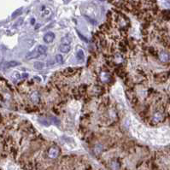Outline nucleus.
I'll return each instance as SVG.
<instances>
[{
	"instance_id": "9b49d317",
	"label": "nucleus",
	"mask_w": 170,
	"mask_h": 170,
	"mask_svg": "<svg viewBox=\"0 0 170 170\" xmlns=\"http://www.w3.org/2000/svg\"><path fill=\"white\" fill-rule=\"evenodd\" d=\"M40 55L36 51V50H34V51H33V52H31V53H29L27 56V59H33V58H36V57H39Z\"/></svg>"
},
{
	"instance_id": "0eeeda50",
	"label": "nucleus",
	"mask_w": 170,
	"mask_h": 170,
	"mask_svg": "<svg viewBox=\"0 0 170 170\" xmlns=\"http://www.w3.org/2000/svg\"><path fill=\"white\" fill-rule=\"evenodd\" d=\"M159 58H160V60H161L162 62H163V63L169 62V55H168L165 51H163V52H161V53L159 54Z\"/></svg>"
},
{
	"instance_id": "7ed1b4c3",
	"label": "nucleus",
	"mask_w": 170,
	"mask_h": 170,
	"mask_svg": "<svg viewBox=\"0 0 170 170\" xmlns=\"http://www.w3.org/2000/svg\"><path fill=\"white\" fill-rule=\"evenodd\" d=\"M163 118H164V115L163 114V112L161 111H156L154 116H153V122L155 123H158V122H161L163 121Z\"/></svg>"
},
{
	"instance_id": "ddd939ff",
	"label": "nucleus",
	"mask_w": 170,
	"mask_h": 170,
	"mask_svg": "<svg viewBox=\"0 0 170 170\" xmlns=\"http://www.w3.org/2000/svg\"><path fill=\"white\" fill-rule=\"evenodd\" d=\"M33 67L36 70H41L44 67H45V64L43 63H40V62H36L34 64H33Z\"/></svg>"
},
{
	"instance_id": "1a4fd4ad",
	"label": "nucleus",
	"mask_w": 170,
	"mask_h": 170,
	"mask_svg": "<svg viewBox=\"0 0 170 170\" xmlns=\"http://www.w3.org/2000/svg\"><path fill=\"white\" fill-rule=\"evenodd\" d=\"M36 51L39 54V55H44L46 53L47 51V47L45 46H39L37 49H36Z\"/></svg>"
},
{
	"instance_id": "423d86ee",
	"label": "nucleus",
	"mask_w": 170,
	"mask_h": 170,
	"mask_svg": "<svg viewBox=\"0 0 170 170\" xmlns=\"http://www.w3.org/2000/svg\"><path fill=\"white\" fill-rule=\"evenodd\" d=\"M30 99L31 101L33 103H38L40 100V97L39 96V93L38 92H33L32 93V95L30 96Z\"/></svg>"
},
{
	"instance_id": "f8f14e48",
	"label": "nucleus",
	"mask_w": 170,
	"mask_h": 170,
	"mask_svg": "<svg viewBox=\"0 0 170 170\" xmlns=\"http://www.w3.org/2000/svg\"><path fill=\"white\" fill-rule=\"evenodd\" d=\"M71 42H72V39L70 37H69V36H66V37L62 39V44H63V45L70 46Z\"/></svg>"
},
{
	"instance_id": "4468645a",
	"label": "nucleus",
	"mask_w": 170,
	"mask_h": 170,
	"mask_svg": "<svg viewBox=\"0 0 170 170\" xmlns=\"http://www.w3.org/2000/svg\"><path fill=\"white\" fill-rule=\"evenodd\" d=\"M56 61L58 63H63V58L61 55H56Z\"/></svg>"
},
{
	"instance_id": "6e6552de",
	"label": "nucleus",
	"mask_w": 170,
	"mask_h": 170,
	"mask_svg": "<svg viewBox=\"0 0 170 170\" xmlns=\"http://www.w3.org/2000/svg\"><path fill=\"white\" fill-rule=\"evenodd\" d=\"M70 46H68V45H63V44H62L60 46H59V50L61 51V52H63V53H68L69 50H70Z\"/></svg>"
},
{
	"instance_id": "9d476101",
	"label": "nucleus",
	"mask_w": 170,
	"mask_h": 170,
	"mask_svg": "<svg viewBox=\"0 0 170 170\" xmlns=\"http://www.w3.org/2000/svg\"><path fill=\"white\" fill-rule=\"evenodd\" d=\"M76 58H77L79 61H83V60H84V58H85V55H84L83 50H79L76 52Z\"/></svg>"
},
{
	"instance_id": "f03ea898",
	"label": "nucleus",
	"mask_w": 170,
	"mask_h": 170,
	"mask_svg": "<svg viewBox=\"0 0 170 170\" xmlns=\"http://www.w3.org/2000/svg\"><path fill=\"white\" fill-rule=\"evenodd\" d=\"M169 79V72L167 73H162L156 75L155 77V80L156 82H159V83H163L165 82L167 80Z\"/></svg>"
},
{
	"instance_id": "dca6fc26",
	"label": "nucleus",
	"mask_w": 170,
	"mask_h": 170,
	"mask_svg": "<svg viewBox=\"0 0 170 170\" xmlns=\"http://www.w3.org/2000/svg\"><path fill=\"white\" fill-rule=\"evenodd\" d=\"M17 65H19V63L17 62H10L7 64V67L10 68V67H14V66H17Z\"/></svg>"
},
{
	"instance_id": "f257e3e1",
	"label": "nucleus",
	"mask_w": 170,
	"mask_h": 170,
	"mask_svg": "<svg viewBox=\"0 0 170 170\" xmlns=\"http://www.w3.org/2000/svg\"><path fill=\"white\" fill-rule=\"evenodd\" d=\"M60 154V150L57 146H51L50 149H49L48 151V155L52 159H55Z\"/></svg>"
},
{
	"instance_id": "20e7f679",
	"label": "nucleus",
	"mask_w": 170,
	"mask_h": 170,
	"mask_svg": "<svg viewBox=\"0 0 170 170\" xmlns=\"http://www.w3.org/2000/svg\"><path fill=\"white\" fill-rule=\"evenodd\" d=\"M54 39H55V34H54L52 32H48V33H46L45 34V36H44V40H45V42H46V43H51V42H53Z\"/></svg>"
},
{
	"instance_id": "39448f33",
	"label": "nucleus",
	"mask_w": 170,
	"mask_h": 170,
	"mask_svg": "<svg viewBox=\"0 0 170 170\" xmlns=\"http://www.w3.org/2000/svg\"><path fill=\"white\" fill-rule=\"evenodd\" d=\"M76 72H77V69H74V68H68V69H64L63 74L66 75V76H72Z\"/></svg>"
},
{
	"instance_id": "2eb2a0df",
	"label": "nucleus",
	"mask_w": 170,
	"mask_h": 170,
	"mask_svg": "<svg viewBox=\"0 0 170 170\" xmlns=\"http://www.w3.org/2000/svg\"><path fill=\"white\" fill-rule=\"evenodd\" d=\"M22 9H19V10H17L16 12H14V14L12 15V18H15V17H16L17 16H19L21 13H22Z\"/></svg>"
}]
</instances>
